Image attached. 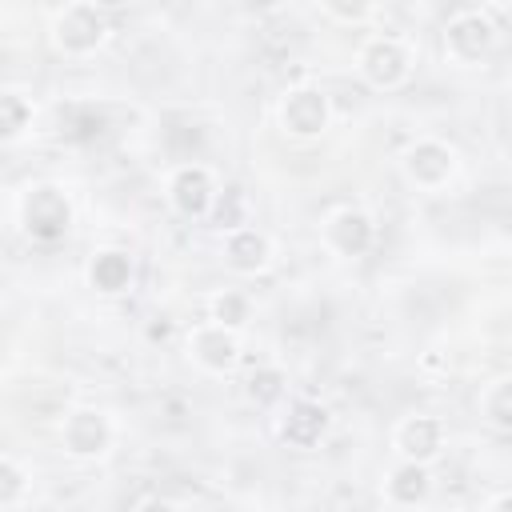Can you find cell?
I'll use <instances>...</instances> for the list:
<instances>
[{
  "label": "cell",
  "mask_w": 512,
  "mask_h": 512,
  "mask_svg": "<svg viewBox=\"0 0 512 512\" xmlns=\"http://www.w3.org/2000/svg\"><path fill=\"white\" fill-rule=\"evenodd\" d=\"M504 400H508V384H500L496 388V400H492V420L496 424H508V404Z\"/></svg>",
  "instance_id": "cell-20"
},
{
  "label": "cell",
  "mask_w": 512,
  "mask_h": 512,
  "mask_svg": "<svg viewBox=\"0 0 512 512\" xmlns=\"http://www.w3.org/2000/svg\"><path fill=\"white\" fill-rule=\"evenodd\" d=\"M424 488H428V476H424L416 464L400 468V472H396V480H392V496H396V500H408V504H412V500H420V496H424Z\"/></svg>",
  "instance_id": "cell-15"
},
{
  "label": "cell",
  "mask_w": 512,
  "mask_h": 512,
  "mask_svg": "<svg viewBox=\"0 0 512 512\" xmlns=\"http://www.w3.org/2000/svg\"><path fill=\"white\" fill-rule=\"evenodd\" d=\"M436 444H440V424L428 420V416H416V420H408V424L400 428V448H404L408 456H432Z\"/></svg>",
  "instance_id": "cell-9"
},
{
  "label": "cell",
  "mask_w": 512,
  "mask_h": 512,
  "mask_svg": "<svg viewBox=\"0 0 512 512\" xmlns=\"http://www.w3.org/2000/svg\"><path fill=\"white\" fill-rule=\"evenodd\" d=\"M20 488H24V476L12 464L0 460V504H8L12 496H20Z\"/></svg>",
  "instance_id": "cell-17"
},
{
  "label": "cell",
  "mask_w": 512,
  "mask_h": 512,
  "mask_svg": "<svg viewBox=\"0 0 512 512\" xmlns=\"http://www.w3.org/2000/svg\"><path fill=\"white\" fill-rule=\"evenodd\" d=\"M64 440H68V448L80 452V456L100 452V448L108 444V424H104L96 412H76V416L68 420V428H64Z\"/></svg>",
  "instance_id": "cell-6"
},
{
  "label": "cell",
  "mask_w": 512,
  "mask_h": 512,
  "mask_svg": "<svg viewBox=\"0 0 512 512\" xmlns=\"http://www.w3.org/2000/svg\"><path fill=\"white\" fill-rule=\"evenodd\" d=\"M172 192H176V204H180V212H188V216H200V212L208 208V200H212L208 176H204L200 168H184V172L176 176Z\"/></svg>",
  "instance_id": "cell-7"
},
{
  "label": "cell",
  "mask_w": 512,
  "mask_h": 512,
  "mask_svg": "<svg viewBox=\"0 0 512 512\" xmlns=\"http://www.w3.org/2000/svg\"><path fill=\"white\" fill-rule=\"evenodd\" d=\"M332 240H336V248L340 252H360L364 244H368V220L360 216V212H340L336 216V224H332Z\"/></svg>",
  "instance_id": "cell-11"
},
{
  "label": "cell",
  "mask_w": 512,
  "mask_h": 512,
  "mask_svg": "<svg viewBox=\"0 0 512 512\" xmlns=\"http://www.w3.org/2000/svg\"><path fill=\"white\" fill-rule=\"evenodd\" d=\"M448 48L460 56V60H476L488 44H492V28H488V20L480 16V12H464V16H456L452 24H448Z\"/></svg>",
  "instance_id": "cell-3"
},
{
  "label": "cell",
  "mask_w": 512,
  "mask_h": 512,
  "mask_svg": "<svg viewBox=\"0 0 512 512\" xmlns=\"http://www.w3.org/2000/svg\"><path fill=\"white\" fill-rule=\"evenodd\" d=\"M228 256H232V264H236V268L252 272V268H260V264H264L268 244H264V236H256V232H236V236L228 240Z\"/></svg>",
  "instance_id": "cell-12"
},
{
  "label": "cell",
  "mask_w": 512,
  "mask_h": 512,
  "mask_svg": "<svg viewBox=\"0 0 512 512\" xmlns=\"http://www.w3.org/2000/svg\"><path fill=\"white\" fill-rule=\"evenodd\" d=\"M276 384H280V376H276V372H264L260 380L252 376V396H256V400H272V396L280 392Z\"/></svg>",
  "instance_id": "cell-19"
},
{
  "label": "cell",
  "mask_w": 512,
  "mask_h": 512,
  "mask_svg": "<svg viewBox=\"0 0 512 512\" xmlns=\"http://www.w3.org/2000/svg\"><path fill=\"white\" fill-rule=\"evenodd\" d=\"M24 224L40 240L64 236V228H68V204H64V196L56 188H36L28 196V204H24Z\"/></svg>",
  "instance_id": "cell-1"
},
{
  "label": "cell",
  "mask_w": 512,
  "mask_h": 512,
  "mask_svg": "<svg viewBox=\"0 0 512 512\" xmlns=\"http://www.w3.org/2000/svg\"><path fill=\"white\" fill-rule=\"evenodd\" d=\"M324 432V412L316 404H292V416L284 420V436L292 444H312Z\"/></svg>",
  "instance_id": "cell-10"
},
{
  "label": "cell",
  "mask_w": 512,
  "mask_h": 512,
  "mask_svg": "<svg viewBox=\"0 0 512 512\" xmlns=\"http://www.w3.org/2000/svg\"><path fill=\"white\" fill-rule=\"evenodd\" d=\"M128 260L120 256V252H104V256H96V264H92V284L96 288H104V292H116V288H124L128 284Z\"/></svg>",
  "instance_id": "cell-13"
},
{
  "label": "cell",
  "mask_w": 512,
  "mask_h": 512,
  "mask_svg": "<svg viewBox=\"0 0 512 512\" xmlns=\"http://www.w3.org/2000/svg\"><path fill=\"white\" fill-rule=\"evenodd\" d=\"M196 348H200L196 356H200L208 368H224V364L236 356V344H232L224 332H200V336H196Z\"/></svg>",
  "instance_id": "cell-14"
},
{
  "label": "cell",
  "mask_w": 512,
  "mask_h": 512,
  "mask_svg": "<svg viewBox=\"0 0 512 512\" xmlns=\"http://www.w3.org/2000/svg\"><path fill=\"white\" fill-rule=\"evenodd\" d=\"M56 36H60L64 48H72V52H88V48L104 36V20H100L92 8L76 4V8H68V12L56 20Z\"/></svg>",
  "instance_id": "cell-2"
},
{
  "label": "cell",
  "mask_w": 512,
  "mask_h": 512,
  "mask_svg": "<svg viewBox=\"0 0 512 512\" xmlns=\"http://www.w3.org/2000/svg\"><path fill=\"white\" fill-rule=\"evenodd\" d=\"M324 116H328V108H324V96H316V92H292L288 104H284V124L300 136L320 132Z\"/></svg>",
  "instance_id": "cell-5"
},
{
  "label": "cell",
  "mask_w": 512,
  "mask_h": 512,
  "mask_svg": "<svg viewBox=\"0 0 512 512\" xmlns=\"http://www.w3.org/2000/svg\"><path fill=\"white\" fill-rule=\"evenodd\" d=\"M216 316H220L224 324H240V320H244V300H240V296H224V300L216 304Z\"/></svg>",
  "instance_id": "cell-18"
},
{
  "label": "cell",
  "mask_w": 512,
  "mask_h": 512,
  "mask_svg": "<svg viewBox=\"0 0 512 512\" xmlns=\"http://www.w3.org/2000/svg\"><path fill=\"white\" fill-rule=\"evenodd\" d=\"M404 52L392 44V40H376V44H368V52H364V76L372 80V84H396L400 76H404Z\"/></svg>",
  "instance_id": "cell-4"
},
{
  "label": "cell",
  "mask_w": 512,
  "mask_h": 512,
  "mask_svg": "<svg viewBox=\"0 0 512 512\" xmlns=\"http://www.w3.org/2000/svg\"><path fill=\"white\" fill-rule=\"evenodd\" d=\"M496 512H508V496H500V500H496Z\"/></svg>",
  "instance_id": "cell-21"
},
{
  "label": "cell",
  "mask_w": 512,
  "mask_h": 512,
  "mask_svg": "<svg viewBox=\"0 0 512 512\" xmlns=\"http://www.w3.org/2000/svg\"><path fill=\"white\" fill-rule=\"evenodd\" d=\"M24 120H28L24 100H16V96H0V136H16V132L24 128Z\"/></svg>",
  "instance_id": "cell-16"
},
{
  "label": "cell",
  "mask_w": 512,
  "mask_h": 512,
  "mask_svg": "<svg viewBox=\"0 0 512 512\" xmlns=\"http://www.w3.org/2000/svg\"><path fill=\"white\" fill-rule=\"evenodd\" d=\"M448 168H452V156H448V148H440V144H420V148L412 152V160H408V172H412L420 184H440V180L448 176Z\"/></svg>",
  "instance_id": "cell-8"
}]
</instances>
